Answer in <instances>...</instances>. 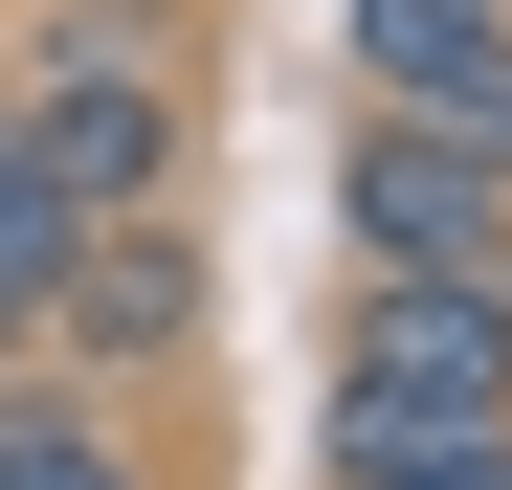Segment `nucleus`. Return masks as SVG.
I'll return each instance as SVG.
<instances>
[{"mask_svg": "<svg viewBox=\"0 0 512 490\" xmlns=\"http://www.w3.org/2000/svg\"><path fill=\"white\" fill-rule=\"evenodd\" d=\"M0 90H23V179H45L67 223H156V201H179V67H156V0H67Z\"/></svg>", "mask_w": 512, "mask_h": 490, "instance_id": "nucleus-1", "label": "nucleus"}, {"mask_svg": "<svg viewBox=\"0 0 512 490\" xmlns=\"http://www.w3.org/2000/svg\"><path fill=\"white\" fill-rule=\"evenodd\" d=\"M446 424H512L490 268H334V468L357 446H446Z\"/></svg>", "mask_w": 512, "mask_h": 490, "instance_id": "nucleus-2", "label": "nucleus"}, {"mask_svg": "<svg viewBox=\"0 0 512 490\" xmlns=\"http://www.w3.org/2000/svg\"><path fill=\"white\" fill-rule=\"evenodd\" d=\"M23 357H45V379H90V401L179 379V357H201V245H179V201L67 245V290H45V335H23Z\"/></svg>", "mask_w": 512, "mask_h": 490, "instance_id": "nucleus-3", "label": "nucleus"}, {"mask_svg": "<svg viewBox=\"0 0 512 490\" xmlns=\"http://www.w3.org/2000/svg\"><path fill=\"white\" fill-rule=\"evenodd\" d=\"M490 223H512V179H490V156L401 134V112H357V134H334V245H357V268H490Z\"/></svg>", "mask_w": 512, "mask_h": 490, "instance_id": "nucleus-4", "label": "nucleus"}, {"mask_svg": "<svg viewBox=\"0 0 512 490\" xmlns=\"http://www.w3.org/2000/svg\"><path fill=\"white\" fill-rule=\"evenodd\" d=\"M334 45H357V112H401V90L512 67V0H334Z\"/></svg>", "mask_w": 512, "mask_h": 490, "instance_id": "nucleus-5", "label": "nucleus"}, {"mask_svg": "<svg viewBox=\"0 0 512 490\" xmlns=\"http://www.w3.org/2000/svg\"><path fill=\"white\" fill-rule=\"evenodd\" d=\"M0 490H156V468H134V424H112L90 379L23 357V379H0Z\"/></svg>", "mask_w": 512, "mask_h": 490, "instance_id": "nucleus-6", "label": "nucleus"}, {"mask_svg": "<svg viewBox=\"0 0 512 490\" xmlns=\"http://www.w3.org/2000/svg\"><path fill=\"white\" fill-rule=\"evenodd\" d=\"M334 490H512V424H446V446H357Z\"/></svg>", "mask_w": 512, "mask_h": 490, "instance_id": "nucleus-7", "label": "nucleus"}, {"mask_svg": "<svg viewBox=\"0 0 512 490\" xmlns=\"http://www.w3.org/2000/svg\"><path fill=\"white\" fill-rule=\"evenodd\" d=\"M490 312H512V223H490Z\"/></svg>", "mask_w": 512, "mask_h": 490, "instance_id": "nucleus-8", "label": "nucleus"}, {"mask_svg": "<svg viewBox=\"0 0 512 490\" xmlns=\"http://www.w3.org/2000/svg\"><path fill=\"white\" fill-rule=\"evenodd\" d=\"M0 156H23V90H0Z\"/></svg>", "mask_w": 512, "mask_h": 490, "instance_id": "nucleus-9", "label": "nucleus"}]
</instances>
